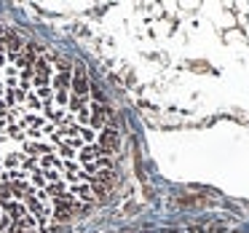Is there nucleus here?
<instances>
[{"label": "nucleus", "mask_w": 249, "mask_h": 233, "mask_svg": "<svg viewBox=\"0 0 249 233\" xmlns=\"http://www.w3.org/2000/svg\"><path fill=\"white\" fill-rule=\"evenodd\" d=\"M158 233H225V231H214V228H188V231H158Z\"/></svg>", "instance_id": "f03ea898"}, {"label": "nucleus", "mask_w": 249, "mask_h": 233, "mask_svg": "<svg viewBox=\"0 0 249 233\" xmlns=\"http://www.w3.org/2000/svg\"><path fill=\"white\" fill-rule=\"evenodd\" d=\"M121 131L65 54L0 24V233H56L110 193Z\"/></svg>", "instance_id": "f257e3e1"}]
</instances>
